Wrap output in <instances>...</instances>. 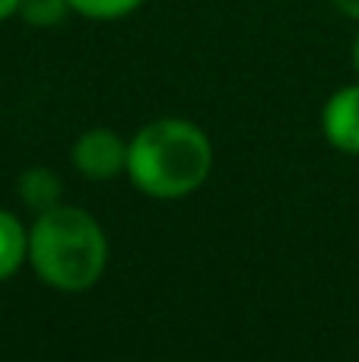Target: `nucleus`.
I'll list each match as a JSON object with an SVG mask.
<instances>
[{"label": "nucleus", "mask_w": 359, "mask_h": 362, "mask_svg": "<svg viewBox=\"0 0 359 362\" xmlns=\"http://www.w3.org/2000/svg\"><path fill=\"white\" fill-rule=\"evenodd\" d=\"M213 169V146L204 127L184 118H156L127 144V175L156 200L194 194Z\"/></svg>", "instance_id": "obj_1"}, {"label": "nucleus", "mask_w": 359, "mask_h": 362, "mask_svg": "<svg viewBox=\"0 0 359 362\" xmlns=\"http://www.w3.org/2000/svg\"><path fill=\"white\" fill-rule=\"evenodd\" d=\"M29 264L57 293H83L105 274L108 238L86 210L57 204L32 223Z\"/></svg>", "instance_id": "obj_2"}, {"label": "nucleus", "mask_w": 359, "mask_h": 362, "mask_svg": "<svg viewBox=\"0 0 359 362\" xmlns=\"http://www.w3.org/2000/svg\"><path fill=\"white\" fill-rule=\"evenodd\" d=\"M70 159H73L76 172L89 181H108L127 172V144L121 140V134L108 131V127H93L76 137Z\"/></svg>", "instance_id": "obj_3"}, {"label": "nucleus", "mask_w": 359, "mask_h": 362, "mask_svg": "<svg viewBox=\"0 0 359 362\" xmlns=\"http://www.w3.org/2000/svg\"><path fill=\"white\" fill-rule=\"evenodd\" d=\"M322 131L334 150L359 156V83L341 86L322 108Z\"/></svg>", "instance_id": "obj_4"}, {"label": "nucleus", "mask_w": 359, "mask_h": 362, "mask_svg": "<svg viewBox=\"0 0 359 362\" xmlns=\"http://www.w3.org/2000/svg\"><path fill=\"white\" fill-rule=\"evenodd\" d=\"M16 187H19V200L35 213H45V210H51V206H57L61 204V194H64L61 178H57L51 169H42V165L25 169L23 175H19Z\"/></svg>", "instance_id": "obj_5"}, {"label": "nucleus", "mask_w": 359, "mask_h": 362, "mask_svg": "<svg viewBox=\"0 0 359 362\" xmlns=\"http://www.w3.org/2000/svg\"><path fill=\"white\" fill-rule=\"evenodd\" d=\"M29 257V232L13 213L0 210V283L10 280Z\"/></svg>", "instance_id": "obj_6"}, {"label": "nucleus", "mask_w": 359, "mask_h": 362, "mask_svg": "<svg viewBox=\"0 0 359 362\" xmlns=\"http://www.w3.org/2000/svg\"><path fill=\"white\" fill-rule=\"evenodd\" d=\"M70 13L83 19H95V23H114L131 13H137L146 0H67Z\"/></svg>", "instance_id": "obj_7"}, {"label": "nucleus", "mask_w": 359, "mask_h": 362, "mask_svg": "<svg viewBox=\"0 0 359 362\" xmlns=\"http://www.w3.org/2000/svg\"><path fill=\"white\" fill-rule=\"evenodd\" d=\"M67 13H70L67 0H23V6H19V16L29 25H38V29L57 25Z\"/></svg>", "instance_id": "obj_8"}, {"label": "nucleus", "mask_w": 359, "mask_h": 362, "mask_svg": "<svg viewBox=\"0 0 359 362\" xmlns=\"http://www.w3.org/2000/svg\"><path fill=\"white\" fill-rule=\"evenodd\" d=\"M331 6H334L337 13H343L347 19H356L359 23V0H331Z\"/></svg>", "instance_id": "obj_9"}, {"label": "nucleus", "mask_w": 359, "mask_h": 362, "mask_svg": "<svg viewBox=\"0 0 359 362\" xmlns=\"http://www.w3.org/2000/svg\"><path fill=\"white\" fill-rule=\"evenodd\" d=\"M23 0H0V23H6L10 16H16Z\"/></svg>", "instance_id": "obj_10"}, {"label": "nucleus", "mask_w": 359, "mask_h": 362, "mask_svg": "<svg viewBox=\"0 0 359 362\" xmlns=\"http://www.w3.org/2000/svg\"><path fill=\"white\" fill-rule=\"evenodd\" d=\"M353 67H356V76H359V35H356V42H353Z\"/></svg>", "instance_id": "obj_11"}]
</instances>
